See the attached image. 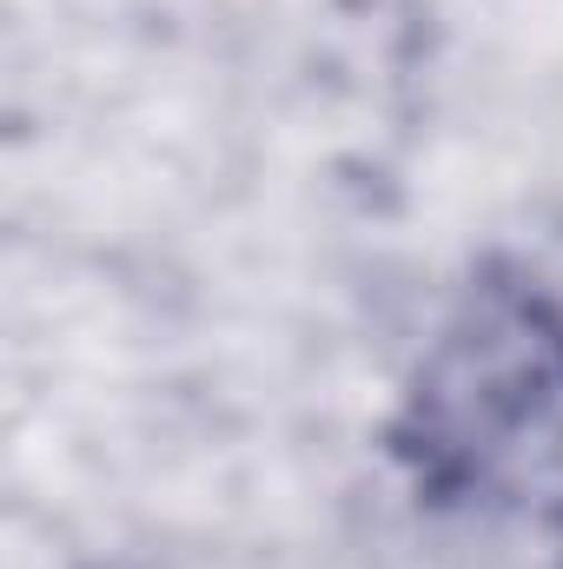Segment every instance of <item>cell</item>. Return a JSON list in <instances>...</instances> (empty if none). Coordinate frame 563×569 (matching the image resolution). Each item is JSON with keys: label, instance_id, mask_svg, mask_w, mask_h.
Listing matches in <instances>:
<instances>
[{"label": "cell", "instance_id": "6da1fadb", "mask_svg": "<svg viewBox=\"0 0 563 569\" xmlns=\"http://www.w3.org/2000/svg\"><path fill=\"white\" fill-rule=\"evenodd\" d=\"M563 430V318L537 298L471 305L412 391V443L451 477H484Z\"/></svg>", "mask_w": 563, "mask_h": 569}]
</instances>
